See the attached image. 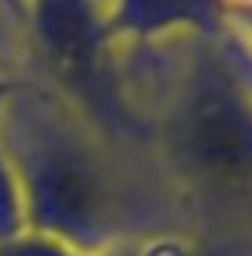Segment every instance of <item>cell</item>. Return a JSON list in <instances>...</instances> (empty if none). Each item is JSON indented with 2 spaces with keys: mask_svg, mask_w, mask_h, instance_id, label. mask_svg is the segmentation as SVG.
<instances>
[{
  "mask_svg": "<svg viewBox=\"0 0 252 256\" xmlns=\"http://www.w3.org/2000/svg\"><path fill=\"white\" fill-rule=\"evenodd\" d=\"M24 228H28V214H24L21 180H17V170H14L7 149L0 146V242L21 236Z\"/></svg>",
  "mask_w": 252,
  "mask_h": 256,
  "instance_id": "5",
  "label": "cell"
},
{
  "mask_svg": "<svg viewBox=\"0 0 252 256\" xmlns=\"http://www.w3.org/2000/svg\"><path fill=\"white\" fill-rule=\"evenodd\" d=\"M21 32L42 86L86 128L111 146H149V114L118 62L104 0H24Z\"/></svg>",
  "mask_w": 252,
  "mask_h": 256,
  "instance_id": "3",
  "label": "cell"
},
{
  "mask_svg": "<svg viewBox=\"0 0 252 256\" xmlns=\"http://www.w3.org/2000/svg\"><path fill=\"white\" fill-rule=\"evenodd\" d=\"M114 45L163 48L176 42H214L232 24L228 0H104Z\"/></svg>",
  "mask_w": 252,
  "mask_h": 256,
  "instance_id": "4",
  "label": "cell"
},
{
  "mask_svg": "<svg viewBox=\"0 0 252 256\" xmlns=\"http://www.w3.org/2000/svg\"><path fill=\"white\" fill-rule=\"evenodd\" d=\"M180 45L149 146L201 232L197 253L252 256V73L232 32Z\"/></svg>",
  "mask_w": 252,
  "mask_h": 256,
  "instance_id": "1",
  "label": "cell"
},
{
  "mask_svg": "<svg viewBox=\"0 0 252 256\" xmlns=\"http://www.w3.org/2000/svg\"><path fill=\"white\" fill-rule=\"evenodd\" d=\"M0 146L17 170L31 232L86 256L149 236L142 194L114 166L104 138L45 86H14L0 111Z\"/></svg>",
  "mask_w": 252,
  "mask_h": 256,
  "instance_id": "2",
  "label": "cell"
},
{
  "mask_svg": "<svg viewBox=\"0 0 252 256\" xmlns=\"http://www.w3.org/2000/svg\"><path fill=\"white\" fill-rule=\"evenodd\" d=\"M0 256H86V253L66 246V242H59V239H52V236H42V232L24 228L21 236L0 242Z\"/></svg>",
  "mask_w": 252,
  "mask_h": 256,
  "instance_id": "7",
  "label": "cell"
},
{
  "mask_svg": "<svg viewBox=\"0 0 252 256\" xmlns=\"http://www.w3.org/2000/svg\"><path fill=\"white\" fill-rule=\"evenodd\" d=\"M97 256H201L194 239L187 236H176V232H149V236H138L131 242H121L107 253H97Z\"/></svg>",
  "mask_w": 252,
  "mask_h": 256,
  "instance_id": "6",
  "label": "cell"
},
{
  "mask_svg": "<svg viewBox=\"0 0 252 256\" xmlns=\"http://www.w3.org/2000/svg\"><path fill=\"white\" fill-rule=\"evenodd\" d=\"M0 18H7L10 24L21 28V21H24V0H0Z\"/></svg>",
  "mask_w": 252,
  "mask_h": 256,
  "instance_id": "8",
  "label": "cell"
}]
</instances>
